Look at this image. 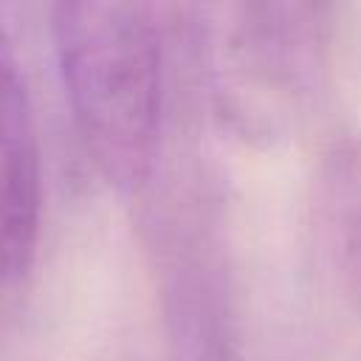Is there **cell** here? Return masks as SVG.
<instances>
[{
	"label": "cell",
	"instance_id": "cell-3",
	"mask_svg": "<svg viewBox=\"0 0 361 361\" xmlns=\"http://www.w3.org/2000/svg\"><path fill=\"white\" fill-rule=\"evenodd\" d=\"M322 214L336 274L361 307V144H344L327 158Z\"/></svg>",
	"mask_w": 361,
	"mask_h": 361
},
{
	"label": "cell",
	"instance_id": "cell-1",
	"mask_svg": "<svg viewBox=\"0 0 361 361\" xmlns=\"http://www.w3.org/2000/svg\"><path fill=\"white\" fill-rule=\"evenodd\" d=\"M51 39L76 133L107 183L138 189L161 141L164 68L155 14L141 3H59Z\"/></svg>",
	"mask_w": 361,
	"mask_h": 361
},
{
	"label": "cell",
	"instance_id": "cell-2",
	"mask_svg": "<svg viewBox=\"0 0 361 361\" xmlns=\"http://www.w3.org/2000/svg\"><path fill=\"white\" fill-rule=\"evenodd\" d=\"M42 212L39 141L14 45L0 25V279L28 271Z\"/></svg>",
	"mask_w": 361,
	"mask_h": 361
}]
</instances>
